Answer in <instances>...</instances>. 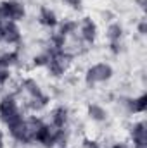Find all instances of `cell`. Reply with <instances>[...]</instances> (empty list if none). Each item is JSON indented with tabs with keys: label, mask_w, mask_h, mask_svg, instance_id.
<instances>
[{
	"label": "cell",
	"mask_w": 147,
	"mask_h": 148,
	"mask_svg": "<svg viewBox=\"0 0 147 148\" xmlns=\"http://www.w3.org/2000/svg\"><path fill=\"white\" fill-rule=\"evenodd\" d=\"M112 71H111L109 66L106 64H97L94 67H90L88 71V83H97V81H106L109 79Z\"/></svg>",
	"instance_id": "obj_1"
},
{
	"label": "cell",
	"mask_w": 147,
	"mask_h": 148,
	"mask_svg": "<svg viewBox=\"0 0 147 148\" xmlns=\"http://www.w3.org/2000/svg\"><path fill=\"white\" fill-rule=\"evenodd\" d=\"M40 23L45 24V26H55L57 24V19H55V14L50 12L49 9H43L40 12Z\"/></svg>",
	"instance_id": "obj_2"
},
{
	"label": "cell",
	"mask_w": 147,
	"mask_h": 148,
	"mask_svg": "<svg viewBox=\"0 0 147 148\" xmlns=\"http://www.w3.org/2000/svg\"><path fill=\"white\" fill-rule=\"evenodd\" d=\"M146 95H142L140 98H137V100H133V103H132V110L133 112H144L146 110Z\"/></svg>",
	"instance_id": "obj_3"
},
{
	"label": "cell",
	"mask_w": 147,
	"mask_h": 148,
	"mask_svg": "<svg viewBox=\"0 0 147 148\" xmlns=\"http://www.w3.org/2000/svg\"><path fill=\"white\" fill-rule=\"evenodd\" d=\"M90 115H92L94 119H97V121H102V119L106 117V112H104V109H101V107H97V105H92V107H90Z\"/></svg>",
	"instance_id": "obj_4"
},
{
	"label": "cell",
	"mask_w": 147,
	"mask_h": 148,
	"mask_svg": "<svg viewBox=\"0 0 147 148\" xmlns=\"http://www.w3.org/2000/svg\"><path fill=\"white\" fill-rule=\"evenodd\" d=\"M85 147H87V148H101L95 141H85Z\"/></svg>",
	"instance_id": "obj_5"
},
{
	"label": "cell",
	"mask_w": 147,
	"mask_h": 148,
	"mask_svg": "<svg viewBox=\"0 0 147 148\" xmlns=\"http://www.w3.org/2000/svg\"><path fill=\"white\" fill-rule=\"evenodd\" d=\"M66 2H68L69 5H73V7H78V5H80V0H66Z\"/></svg>",
	"instance_id": "obj_6"
},
{
	"label": "cell",
	"mask_w": 147,
	"mask_h": 148,
	"mask_svg": "<svg viewBox=\"0 0 147 148\" xmlns=\"http://www.w3.org/2000/svg\"><path fill=\"white\" fill-rule=\"evenodd\" d=\"M112 148H128V147H126V145H123V143H116Z\"/></svg>",
	"instance_id": "obj_7"
},
{
	"label": "cell",
	"mask_w": 147,
	"mask_h": 148,
	"mask_svg": "<svg viewBox=\"0 0 147 148\" xmlns=\"http://www.w3.org/2000/svg\"><path fill=\"white\" fill-rule=\"evenodd\" d=\"M0 148H3V143H2V138H0Z\"/></svg>",
	"instance_id": "obj_8"
}]
</instances>
